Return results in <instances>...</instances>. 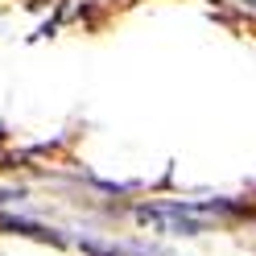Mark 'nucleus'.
<instances>
[{
  "mask_svg": "<svg viewBox=\"0 0 256 256\" xmlns=\"http://www.w3.org/2000/svg\"><path fill=\"white\" fill-rule=\"evenodd\" d=\"M136 219L145 228L166 232V236H202V232H211V223L194 206H140Z\"/></svg>",
  "mask_w": 256,
  "mask_h": 256,
  "instance_id": "nucleus-1",
  "label": "nucleus"
},
{
  "mask_svg": "<svg viewBox=\"0 0 256 256\" xmlns=\"http://www.w3.org/2000/svg\"><path fill=\"white\" fill-rule=\"evenodd\" d=\"M0 228L12 232V236H29V240H42V244H66L54 228H42V223H29V219H17V215H0Z\"/></svg>",
  "mask_w": 256,
  "mask_h": 256,
  "instance_id": "nucleus-2",
  "label": "nucleus"
},
{
  "mask_svg": "<svg viewBox=\"0 0 256 256\" xmlns=\"http://www.w3.org/2000/svg\"><path fill=\"white\" fill-rule=\"evenodd\" d=\"M240 4H252V8H256V0H240Z\"/></svg>",
  "mask_w": 256,
  "mask_h": 256,
  "instance_id": "nucleus-3",
  "label": "nucleus"
}]
</instances>
